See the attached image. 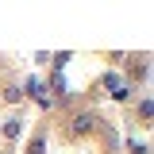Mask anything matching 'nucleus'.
<instances>
[{
	"mask_svg": "<svg viewBox=\"0 0 154 154\" xmlns=\"http://www.w3.org/2000/svg\"><path fill=\"white\" fill-rule=\"evenodd\" d=\"M50 85H54L58 93H66V73H62V69H54V73H50Z\"/></svg>",
	"mask_w": 154,
	"mask_h": 154,
	"instance_id": "5",
	"label": "nucleus"
},
{
	"mask_svg": "<svg viewBox=\"0 0 154 154\" xmlns=\"http://www.w3.org/2000/svg\"><path fill=\"white\" fill-rule=\"evenodd\" d=\"M131 154H146V143H139V139H135V143H131Z\"/></svg>",
	"mask_w": 154,
	"mask_h": 154,
	"instance_id": "6",
	"label": "nucleus"
},
{
	"mask_svg": "<svg viewBox=\"0 0 154 154\" xmlns=\"http://www.w3.org/2000/svg\"><path fill=\"white\" fill-rule=\"evenodd\" d=\"M96 127H100V119H96V112H89V108L69 119V135H73V139H85V135H93Z\"/></svg>",
	"mask_w": 154,
	"mask_h": 154,
	"instance_id": "1",
	"label": "nucleus"
},
{
	"mask_svg": "<svg viewBox=\"0 0 154 154\" xmlns=\"http://www.w3.org/2000/svg\"><path fill=\"white\" fill-rule=\"evenodd\" d=\"M0 131H4V139H16V135L23 131V119H19V116H12V119H4V127H0Z\"/></svg>",
	"mask_w": 154,
	"mask_h": 154,
	"instance_id": "2",
	"label": "nucleus"
},
{
	"mask_svg": "<svg viewBox=\"0 0 154 154\" xmlns=\"http://www.w3.org/2000/svg\"><path fill=\"white\" fill-rule=\"evenodd\" d=\"M19 100H23V89L19 85H8L4 89V104H19Z\"/></svg>",
	"mask_w": 154,
	"mask_h": 154,
	"instance_id": "4",
	"label": "nucleus"
},
{
	"mask_svg": "<svg viewBox=\"0 0 154 154\" xmlns=\"http://www.w3.org/2000/svg\"><path fill=\"white\" fill-rule=\"evenodd\" d=\"M27 154H46V131H38L35 139H31V146H27Z\"/></svg>",
	"mask_w": 154,
	"mask_h": 154,
	"instance_id": "3",
	"label": "nucleus"
}]
</instances>
